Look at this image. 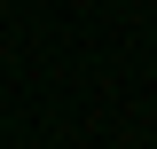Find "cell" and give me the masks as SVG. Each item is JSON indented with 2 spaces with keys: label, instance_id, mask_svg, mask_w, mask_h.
<instances>
[]
</instances>
